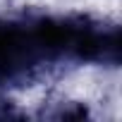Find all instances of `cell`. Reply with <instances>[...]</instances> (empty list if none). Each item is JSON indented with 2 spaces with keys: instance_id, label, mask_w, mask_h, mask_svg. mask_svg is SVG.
Wrapping results in <instances>:
<instances>
[{
  "instance_id": "cell-2",
  "label": "cell",
  "mask_w": 122,
  "mask_h": 122,
  "mask_svg": "<svg viewBox=\"0 0 122 122\" xmlns=\"http://www.w3.org/2000/svg\"><path fill=\"white\" fill-rule=\"evenodd\" d=\"M0 117H17V110H12L10 101H5L0 96Z\"/></svg>"
},
{
  "instance_id": "cell-1",
  "label": "cell",
  "mask_w": 122,
  "mask_h": 122,
  "mask_svg": "<svg viewBox=\"0 0 122 122\" xmlns=\"http://www.w3.org/2000/svg\"><path fill=\"white\" fill-rule=\"evenodd\" d=\"M120 24L91 15L0 17V89L34 86L77 65H120Z\"/></svg>"
}]
</instances>
